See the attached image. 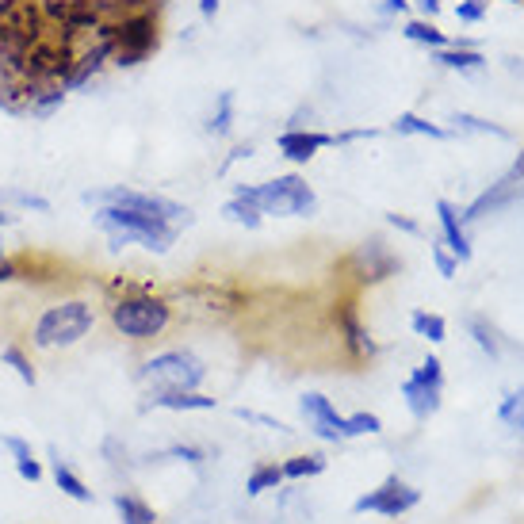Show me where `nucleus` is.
Wrapping results in <instances>:
<instances>
[{
    "label": "nucleus",
    "instance_id": "nucleus-36",
    "mask_svg": "<svg viewBox=\"0 0 524 524\" xmlns=\"http://www.w3.org/2000/svg\"><path fill=\"white\" fill-rule=\"evenodd\" d=\"M433 261H437V272L444 276V280H452V276H456L459 261H456V257H448V253H444V245H433Z\"/></svg>",
    "mask_w": 524,
    "mask_h": 524
},
{
    "label": "nucleus",
    "instance_id": "nucleus-48",
    "mask_svg": "<svg viewBox=\"0 0 524 524\" xmlns=\"http://www.w3.org/2000/svg\"><path fill=\"white\" fill-rule=\"evenodd\" d=\"M16 4H39V0H16Z\"/></svg>",
    "mask_w": 524,
    "mask_h": 524
},
{
    "label": "nucleus",
    "instance_id": "nucleus-28",
    "mask_svg": "<svg viewBox=\"0 0 524 524\" xmlns=\"http://www.w3.org/2000/svg\"><path fill=\"white\" fill-rule=\"evenodd\" d=\"M0 360L12 368V372L20 375V383H27V387H35L39 383V372H35V364H31V356L20 349V345H8V349L0 352Z\"/></svg>",
    "mask_w": 524,
    "mask_h": 524
},
{
    "label": "nucleus",
    "instance_id": "nucleus-7",
    "mask_svg": "<svg viewBox=\"0 0 524 524\" xmlns=\"http://www.w3.org/2000/svg\"><path fill=\"white\" fill-rule=\"evenodd\" d=\"M257 199H261L264 215H280V219H310L318 211V196L314 188L306 184L303 176H276L257 188Z\"/></svg>",
    "mask_w": 524,
    "mask_h": 524
},
{
    "label": "nucleus",
    "instance_id": "nucleus-8",
    "mask_svg": "<svg viewBox=\"0 0 524 524\" xmlns=\"http://www.w3.org/2000/svg\"><path fill=\"white\" fill-rule=\"evenodd\" d=\"M440 391H444V368H440L437 356H425V364L402 383L406 410H410L417 421H429V417L440 410Z\"/></svg>",
    "mask_w": 524,
    "mask_h": 524
},
{
    "label": "nucleus",
    "instance_id": "nucleus-12",
    "mask_svg": "<svg viewBox=\"0 0 524 524\" xmlns=\"http://www.w3.org/2000/svg\"><path fill=\"white\" fill-rule=\"evenodd\" d=\"M303 417L310 425V433L322 440H349V417L337 414V406L326 394H303Z\"/></svg>",
    "mask_w": 524,
    "mask_h": 524
},
{
    "label": "nucleus",
    "instance_id": "nucleus-22",
    "mask_svg": "<svg viewBox=\"0 0 524 524\" xmlns=\"http://www.w3.org/2000/svg\"><path fill=\"white\" fill-rule=\"evenodd\" d=\"M115 513H119V521L123 524H157V513H153V505H146L138 494H115Z\"/></svg>",
    "mask_w": 524,
    "mask_h": 524
},
{
    "label": "nucleus",
    "instance_id": "nucleus-25",
    "mask_svg": "<svg viewBox=\"0 0 524 524\" xmlns=\"http://www.w3.org/2000/svg\"><path fill=\"white\" fill-rule=\"evenodd\" d=\"M410 329H414L417 337L433 341V345H440V341L448 337V322H444L440 314H429V310H414V314H410Z\"/></svg>",
    "mask_w": 524,
    "mask_h": 524
},
{
    "label": "nucleus",
    "instance_id": "nucleus-11",
    "mask_svg": "<svg viewBox=\"0 0 524 524\" xmlns=\"http://www.w3.org/2000/svg\"><path fill=\"white\" fill-rule=\"evenodd\" d=\"M398 268H402V261H398L379 238H368L356 253H352V272H356L360 284H379V280L394 276Z\"/></svg>",
    "mask_w": 524,
    "mask_h": 524
},
{
    "label": "nucleus",
    "instance_id": "nucleus-43",
    "mask_svg": "<svg viewBox=\"0 0 524 524\" xmlns=\"http://www.w3.org/2000/svg\"><path fill=\"white\" fill-rule=\"evenodd\" d=\"M245 157H253V146H249V142H245V146H234V150H230V157L222 161V173H226V169H230L234 161H245Z\"/></svg>",
    "mask_w": 524,
    "mask_h": 524
},
{
    "label": "nucleus",
    "instance_id": "nucleus-29",
    "mask_svg": "<svg viewBox=\"0 0 524 524\" xmlns=\"http://www.w3.org/2000/svg\"><path fill=\"white\" fill-rule=\"evenodd\" d=\"M394 131L398 134H421V138H448L444 127H437V123H425V119L414 115V111H402V115L394 119Z\"/></svg>",
    "mask_w": 524,
    "mask_h": 524
},
{
    "label": "nucleus",
    "instance_id": "nucleus-24",
    "mask_svg": "<svg viewBox=\"0 0 524 524\" xmlns=\"http://www.w3.org/2000/svg\"><path fill=\"white\" fill-rule=\"evenodd\" d=\"M280 471H284V479H314V475H322L326 471V456L322 452H310V456H295L280 463Z\"/></svg>",
    "mask_w": 524,
    "mask_h": 524
},
{
    "label": "nucleus",
    "instance_id": "nucleus-41",
    "mask_svg": "<svg viewBox=\"0 0 524 524\" xmlns=\"http://www.w3.org/2000/svg\"><path fill=\"white\" fill-rule=\"evenodd\" d=\"M379 12H383V16H406V12H410V0H383Z\"/></svg>",
    "mask_w": 524,
    "mask_h": 524
},
{
    "label": "nucleus",
    "instance_id": "nucleus-1",
    "mask_svg": "<svg viewBox=\"0 0 524 524\" xmlns=\"http://www.w3.org/2000/svg\"><path fill=\"white\" fill-rule=\"evenodd\" d=\"M96 211V226L108 234V245L119 253L127 245H142L150 253H169L176 241L173 222L165 219H153V215H142V211H131V207H92Z\"/></svg>",
    "mask_w": 524,
    "mask_h": 524
},
{
    "label": "nucleus",
    "instance_id": "nucleus-13",
    "mask_svg": "<svg viewBox=\"0 0 524 524\" xmlns=\"http://www.w3.org/2000/svg\"><path fill=\"white\" fill-rule=\"evenodd\" d=\"M337 326H341V337H345V349H349L356 360H372L375 352H379V345L368 337V329L360 322L352 299H341V303H337Z\"/></svg>",
    "mask_w": 524,
    "mask_h": 524
},
{
    "label": "nucleus",
    "instance_id": "nucleus-3",
    "mask_svg": "<svg viewBox=\"0 0 524 524\" xmlns=\"http://www.w3.org/2000/svg\"><path fill=\"white\" fill-rule=\"evenodd\" d=\"M96 326V306L85 299H66L58 306H46L39 322L31 329V345L35 349H73L77 341H85Z\"/></svg>",
    "mask_w": 524,
    "mask_h": 524
},
{
    "label": "nucleus",
    "instance_id": "nucleus-44",
    "mask_svg": "<svg viewBox=\"0 0 524 524\" xmlns=\"http://www.w3.org/2000/svg\"><path fill=\"white\" fill-rule=\"evenodd\" d=\"M310 119H314V111H310V108H299L295 115H291V127H287V131H303Z\"/></svg>",
    "mask_w": 524,
    "mask_h": 524
},
{
    "label": "nucleus",
    "instance_id": "nucleus-47",
    "mask_svg": "<svg viewBox=\"0 0 524 524\" xmlns=\"http://www.w3.org/2000/svg\"><path fill=\"white\" fill-rule=\"evenodd\" d=\"M12 222H16V219H12V215H8L4 207H0V230H4V226H12Z\"/></svg>",
    "mask_w": 524,
    "mask_h": 524
},
{
    "label": "nucleus",
    "instance_id": "nucleus-33",
    "mask_svg": "<svg viewBox=\"0 0 524 524\" xmlns=\"http://www.w3.org/2000/svg\"><path fill=\"white\" fill-rule=\"evenodd\" d=\"M0 203H16V207H23V211H39V215H46V211H50V199L35 196V192H20V188L4 192V196H0Z\"/></svg>",
    "mask_w": 524,
    "mask_h": 524
},
{
    "label": "nucleus",
    "instance_id": "nucleus-31",
    "mask_svg": "<svg viewBox=\"0 0 524 524\" xmlns=\"http://www.w3.org/2000/svg\"><path fill=\"white\" fill-rule=\"evenodd\" d=\"M498 417H502L509 429H524V391L505 394V402L498 406Z\"/></svg>",
    "mask_w": 524,
    "mask_h": 524
},
{
    "label": "nucleus",
    "instance_id": "nucleus-37",
    "mask_svg": "<svg viewBox=\"0 0 524 524\" xmlns=\"http://www.w3.org/2000/svg\"><path fill=\"white\" fill-rule=\"evenodd\" d=\"M234 414H238L241 421H257V425H264V429H280V433H291L284 421H276V417H268V414H257V410H234Z\"/></svg>",
    "mask_w": 524,
    "mask_h": 524
},
{
    "label": "nucleus",
    "instance_id": "nucleus-46",
    "mask_svg": "<svg viewBox=\"0 0 524 524\" xmlns=\"http://www.w3.org/2000/svg\"><path fill=\"white\" fill-rule=\"evenodd\" d=\"M199 16H203V20L219 16V0H199Z\"/></svg>",
    "mask_w": 524,
    "mask_h": 524
},
{
    "label": "nucleus",
    "instance_id": "nucleus-20",
    "mask_svg": "<svg viewBox=\"0 0 524 524\" xmlns=\"http://www.w3.org/2000/svg\"><path fill=\"white\" fill-rule=\"evenodd\" d=\"M0 444L12 452V463H16V475H20L23 482H39L43 479V463L35 459V452H31V444L23 437H0Z\"/></svg>",
    "mask_w": 524,
    "mask_h": 524
},
{
    "label": "nucleus",
    "instance_id": "nucleus-16",
    "mask_svg": "<svg viewBox=\"0 0 524 524\" xmlns=\"http://www.w3.org/2000/svg\"><path fill=\"white\" fill-rule=\"evenodd\" d=\"M222 215L230 222H238V226H245V230H257L264 222V211H261V199H257V188H249V184H238L234 188V196H230V203L222 207Z\"/></svg>",
    "mask_w": 524,
    "mask_h": 524
},
{
    "label": "nucleus",
    "instance_id": "nucleus-14",
    "mask_svg": "<svg viewBox=\"0 0 524 524\" xmlns=\"http://www.w3.org/2000/svg\"><path fill=\"white\" fill-rule=\"evenodd\" d=\"M276 146H280V153H284L287 161H295V165H306L314 153L329 150V146H337L333 142V134L326 131H310V127H303V131H284L280 138H276Z\"/></svg>",
    "mask_w": 524,
    "mask_h": 524
},
{
    "label": "nucleus",
    "instance_id": "nucleus-49",
    "mask_svg": "<svg viewBox=\"0 0 524 524\" xmlns=\"http://www.w3.org/2000/svg\"><path fill=\"white\" fill-rule=\"evenodd\" d=\"M73 4H81V0H73Z\"/></svg>",
    "mask_w": 524,
    "mask_h": 524
},
{
    "label": "nucleus",
    "instance_id": "nucleus-27",
    "mask_svg": "<svg viewBox=\"0 0 524 524\" xmlns=\"http://www.w3.org/2000/svg\"><path fill=\"white\" fill-rule=\"evenodd\" d=\"M230 131H234V92H219V108L211 111V119H207V134L226 138Z\"/></svg>",
    "mask_w": 524,
    "mask_h": 524
},
{
    "label": "nucleus",
    "instance_id": "nucleus-17",
    "mask_svg": "<svg viewBox=\"0 0 524 524\" xmlns=\"http://www.w3.org/2000/svg\"><path fill=\"white\" fill-rule=\"evenodd\" d=\"M437 219H440V230H444V245L452 249V257H456V261H471V241H467L463 219H459V211L448 199H437Z\"/></svg>",
    "mask_w": 524,
    "mask_h": 524
},
{
    "label": "nucleus",
    "instance_id": "nucleus-15",
    "mask_svg": "<svg viewBox=\"0 0 524 524\" xmlns=\"http://www.w3.org/2000/svg\"><path fill=\"white\" fill-rule=\"evenodd\" d=\"M142 410H173V414H196V410H215V398L199 391H150V402Z\"/></svg>",
    "mask_w": 524,
    "mask_h": 524
},
{
    "label": "nucleus",
    "instance_id": "nucleus-6",
    "mask_svg": "<svg viewBox=\"0 0 524 524\" xmlns=\"http://www.w3.org/2000/svg\"><path fill=\"white\" fill-rule=\"evenodd\" d=\"M88 207H131V211H142V215H153V219L173 222L176 230L192 222V211L176 199L153 196V192H138V188H127V184H108V188H96V192H85L81 196Z\"/></svg>",
    "mask_w": 524,
    "mask_h": 524
},
{
    "label": "nucleus",
    "instance_id": "nucleus-40",
    "mask_svg": "<svg viewBox=\"0 0 524 524\" xmlns=\"http://www.w3.org/2000/svg\"><path fill=\"white\" fill-rule=\"evenodd\" d=\"M111 4H115V20H119V16H127V12H146L157 0H111Z\"/></svg>",
    "mask_w": 524,
    "mask_h": 524
},
{
    "label": "nucleus",
    "instance_id": "nucleus-34",
    "mask_svg": "<svg viewBox=\"0 0 524 524\" xmlns=\"http://www.w3.org/2000/svg\"><path fill=\"white\" fill-rule=\"evenodd\" d=\"M471 333H475V345H479L486 356H498V341H494V329L486 326L482 318H471Z\"/></svg>",
    "mask_w": 524,
    "mask_h": 524
},
{
    "label": "nucleus",
    "instance_id": "nucleus-18",
    "mask_svg": "<svg viewBox=\"0 0 524 524\" xmlns=\"http://www.w3.org/2000/svg\"><path fill=\"white\" fill-rule=\"evenodd\" d=\"M66 85H31L27 88V100H23V115L31 119H50L54 111H62L66 104Z\"/></svg>",
    "mask_w": 524,
    "mask_h": 524
},
{
    "label": "nucleus",
    "instance_id": "nucleus-42",
    "mask_svg": "<svg viewBox=\"0 0 524 524\" xmlns=\"http://www.w3.org/2000/svg\"><path fill=\"white\" fill-rule=\"evenodd\" d=\"M387 222H391L394 230H402V234H421V226L414 219H406V215H387Z\"/></svg>",
    "mask_w": 524,
    "mask_h": 524
},
{
    "label": "nucleus",
    "instance_id": "nucleus-21",
    "mask_svg": "<svg viewBox=\"0 0 524 524\" xmlns=\"http://www.w3.org/2000/svg\"><path fill=\"white\" fill-rule=\"evenodd\" d=\"M433 62H440L444 69H459V73H475V69L486 66L479 50H467V46H444V50H433Z\"/></svg>",
    "mask_w": 524,
    "mask_h": 524
},
{
    "label": "nucleus",
    "instance_id": "nucleus-5",
    "mask_svg": "<svg viewBox=\"0 0 524 524\" xmlns=\"http://www.w3.org/2000/svg\"><path fill=\"white\" fill-rule=\"evenodd\" d=\"M203 379H207V364L184 349L157 352L138 368V383L150 391H199Z\"/></svg>",
    "mask_w": 524,
    "mask_h": 524
},
{
    "label": "nucleus",
    "instance_id": "nucleus-32",
    "mask_svg": "<svg viewBox=\"0 0 524 524\" xmlns=\"http://www.w3.org/2000/svg\"><path fill=\"white\" fill-rule=\"evenodd\" d=\"M150 459H180V463H192V467H199V463H207V452L196 448V444H169L165 452H157V456H150Z\"/></svg>",
    "mask_w": 524,
    "mask_h": 524
},
{
    "label": "nucleus",
    "instance_id": "nucleus-38",
    "mask_svg": "<svg viewBox=\"0 0 524 524\" xmlns=\"http://www.w3.org/2000/svg\"><path fill=\"white\" fill-rule=\"evenodd\" d=\"M456 16L463 23H479L482 16H486V4H482V0H463V4L456 8Z\"/></svg>",
    "mask_w": 524,
    "mask_h": 524
},
{
    "label": "nucleus",
    "instance_id": "nucleus-4",
    "mask_svg": "<svg viewBox=\"0 0 524 524\" xmlns=\"http://www.w3.org/2000/svg\"><path fill=\"white\" fill-rule=\"evenodd\" d=\"M161 46V23L157 12H127L119 20H111V66L134 69L150 58L153 50Z\"/></svg>",
    "mask_w": 524,
    "mask_h": 524
},
{
    "label": "nucleus",
    "instance_id": "nucleus-45",
    "mask_svg": "<svg viewBox=\"0 0 524 524\" xmlns=\"http://www.w3.org/2000/svg\"><path fill=\"white\" fill-rule=\"evenodd\" d=\"M417 8H421V16H425V20L440 16V0H417Z\"/></svg>",
    "mask_w": 524,
    "mask_h": 524
},
{
    "label": "nucleus",
    "instance_id": "nucleus-30",
    "mask_svg": "<svg viewBox=\"0 0 524 524\" xmlns=\"http://www.w3.org/2000/svg\"><path fill=\"white\" fill-rule=\"evenodd\" d=\"M452 123H456L459 131H475V134H494V138H509V131L505 127H498V123H486V119H479V115H467V111H456L452 115Z\"/></svg>",
    "mask_w": 524,
    "mask_h": 524
},
{
    "label": "nucleus",
    "instance_id": "nucleus-39",
    "mask_svg": "<svg viewBox=\"0 0 524 524\" xmlns=\"http://www.w3.org/2000/svg\"><path fill=\"white\" fill-rule=\"evenodd\" d=\"M104 459H108L111 467H123V463H127V448H123V440L119 437L104 440Z\"/></svg>",
    "mask_w": 524,
    "mask_h": 524
},
{
    "label": "nucleus",
    "instance_id": "nucleus-10",
    "mask_svg": "<svg viewBox=\"0 0 524 524\" xmlns=\"http://www.w3.org/2000/svg\"><path fill=\"white\" fill-rule=\"evenodd\" d=\"M524 192V157H517V165L509 169V173L498 180V184H490L486 192H482L459 219L463 222H479V219H486V215H494V211H502L505 203H513V199L521 196Z\"/></svg>",
    "mask_w": 524,
    "mask_h": 524
},
{
    "label": "nucleus",
    "instance_id": "nucleus-26",
    "mask_svg": "<svg viewBox=\"0 0 524 524\" xmlns=\"http://www.w3.org/2000/svg\"><path fill=\"white\" fill-rule=\"evenodd\" d=\"M402 35H406L410 43L433 46V50H444V46H448L444 31H437V23H433V20H410L406 27H402Z\"/></svg>",
    "mask_w": 524,
    "mask_h": 524
},
{
    "label": "nucleus",
    "instance_id": "nucleus-9",
    "mask_svg": "<svg viewBox=\"0 0 524 524\" xmlns=\"http://www.w3.org/2000/svg\"><path fill=\"white\" fill-rule=\"evenodd\" d=\"M421 502V490H414L410 482H402L398 475L383 482V486H375L368 490L364 498H356L352 502V513H379V517H402V513H410L414 505Z\"/></svg>",
    "mask_w": 524,
    "mask_h": 524
},
{
    "label": "nucleus",
    "instance_id": "nucleus-35",
    "mask_svg": "<svg viewBox=\"0 0 524 524\" xmlns=\"http://www.w3.org/2000/svg\"><path fill=\"white\" fill-rule=\"evenodd\" d=\"M12 280H23V261L0 249V284H12Z\"/></svg>",
    "mask_w": 524,
    "mask_h": 524
},
{
    "label": "nucleus",
    "instance_id": "nucleus-2",
    "mask_svg": "<svg viewBox=\"0 0 524 524\" xmlns=\"http://www.w3.org/2000/svg\"><path fill=\"white\" fill-rule=\"evenodd\" d=\"M108 318L119 337L153 341V337H161V333L169 329L173 306H169V299H161V295H153V291H131V295L111 299Z\"/></svg>",
    "mask_w": 524,
    "mask_h": 524
},
{
    "label": "nucleus",
    "instance_id": "nucleus-23",
    "mask_svg": "<svg viewBox=\"0 0 524 524\" xmlns=\"http://www.w3.org/2000/svg\"><path fill=\"white\" fill-rule=\"evenodd\" d=\"M280 482H284V471H280L276 463H261V467L249 471V479H245V494H249V498H261L264 490H276Z\"/></svg>",
    "mask_w": 524,
    "mask_h": 524
},
{
    "label": "nucleus",
    "instance_id": "nucleus-19",
    "mask_svg": "<svg viewBox=\"0 0 524 524\" xmlns=\"http://www.w3.org/2000/svg\"><path fill=\"white\" fill-rule=\"evenodd\" d=\"M50 459H54V482H58V490H62L66 498H73V502L92 505V490H88L85 482H81V475L69 467L66 459L58 456V448H50Z\"/></svg>",
    "mask_w": 524,
    "mask_h": 524
}]
</instances>
